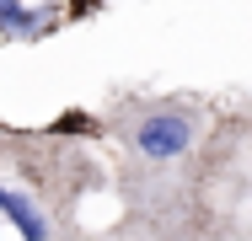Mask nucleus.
Returning a JSON list of instances; mask_svg holds the SVG:
<instances>
[{
	"mask_svg": "<svg viewBox=\"0 0 252 241\" xmlns=\"http://www.w3.org/2000/svg\"><path fill=\"white\" fill-rule=\"evenodd\" d=\"M242 113H220L193 91H124L97 113L102 140L113 145V182H151L193 166Z\"/></svg>",
	"mask_w": 252,
	"mask_h": 241,
	"instance_id": "nucleus-1",
	"label": "nucleus"
},
{
	"mask_svg": "<svg viewBox=\"0 0 252 241\" xmlns=\"http://www.w3.org/2000/svg\"><path fill=\"white\" fill-rule=\"evenodd\" d=\"M70 22L59 0H0V38L5 43H38Z\"/></svg>",
	"mask_w": 252,
	"mask_h": 241,
	"instance_id": "nucleus-2",
	"label": "nucleus"
},
{
	"mask_svg": "<svg viewBox=\"0 0 252 241\" xmlns=\"http://www.w3.org/2000/svg\"><path fill=\"white\" fill-rule=\"evenodd\" d=\"M0 231H5V225H0Z\"/></svg>",
	"mask_w": 252,
	"mask_h": 241,
	"instance_id": "nucleus-3",
	"label": "nucleus"
}]
</instances>
